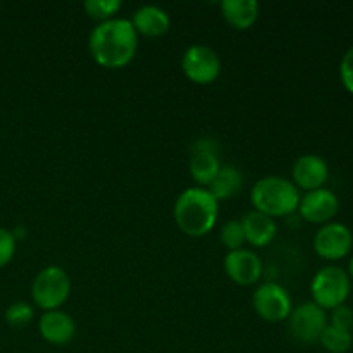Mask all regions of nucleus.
Returning a JSON list of instances; mask_svg holds the SVG:
<instances>
[{"label": "nucleus", "instance_id": "4468645a", "mask_svg": "<svg viewBox=\"0 0 353 353\" xmlns=\"http://www.w3.org/2000/svg\"><path fill=\"white\" fill-rule=\"evenodd\" d=\"M38 331L47 343L62 347L74 338L76 324L68 312L48 310L38 321Z\"/></svg>", "mask_w": 353, "mask_h": 353}, {"label": "nucleus", "instance_id": "4be33fe9", "mask_svg": "<svg viewBox=\"0 0 353 353\" xmlns=\"http://www.w3.org/2000/svg\"><path fill=\"white\" fill-rule=\"evenodd\" d=\"M33 307L26 302H16L6 310V321L12 327H23L33 321Z\"/></svg>", "mask_w": 353, "mask_h": 353}, {"label": "nucleus", "instance_id": "1a4fd4ad", "mask_svg": "<svg viewBox=\"0 0 353 353\" xmlns=\"http://www.w3.org/2000/svg\"><path fill=\"white\" fill-rule=\"evenodd\" d=\"M353 234L350 228L341 223H327L321 226L314 236V250L326 261H340L350 254Z\"/></svg>", "mask_w": 353, "mask_h": 353}, {"label": "nucleus", "instance_id": "dca6fc26", "mask_svg": "<svg viewBox=\"0 0 353 353\" xmlns=\"http://www.w3.org/2000/svg\"><path fill=\"white\" fill-rule=\"evenodd\" d=\"M130 21L137 33L145 34V37H161L171 26L169 14L159 6L138 7Z\"/></svg>", "mask_w": 353, "mask_h": 353}, {"label": "nucleus", "instance_id": "7ed1b4c3", "mask_svg": "<svg viewBox=\"0 0 353 353\" xmlns=\"http://www.w3.org/2000/svg\"><path fill=\"white\" fill-rule=\"evenodd\" d=\"M250 200L255 210L269 217H286L299 210L300 192L283 176H265L254 183Z\"/></svg>", "mask_w": 353, "mask_h": 353}, {"label": "nucleus", "instance_id": "2eb2a0df", "mask_svg": "<svg viewBox=\"0 0 353 353\" xmlns=\"http://www.w3.org/2000/svg\"><path fill=\"white\" fill-rule=\"evenodd\" d=\"M241 228H243L245 241L250 243L252 247H265L271 243L276 236V221L272 217L265 216V214L259 212V210H250L245 214L243 219H240Z\"/></svg>", "mask_w": 353, "mask_h": 353}, {"label": "nucleus", "instance_id": "f3484780", "mask_svg": "<svg viewBox=\"0 0 353 353\" xmlns=\"http://www.w3.org/2000/svg\"><path fill=\"white\" fill-rule=\"evenodd\" d=\"M221 12L228 24L236 30H248L254 26L259 17V2L257 0H223Z\"/></svg>", "mask_w": 353, "mask_h": 353}, {"label": "nucleus", "instance_id": "b1692460", "mask_svg": "<svg viewBox=\"0 0 353 353\" xmlns=\"http://www.w3.org/2000/svg\"><path fill=\"white\" fill-rule=\"evenodd\" d=\"M340 78L345 88L353 95V47L345 52L340 62Z\"/></svg>", "mask_w": 353, "mask_h": 353}, {"label": "nucleus", "instance_id": "9d476101", "mask_svg": "<svg viewBox=\"0 0 353 353\" xmlns=\"http://www.w3.org/2000/svg\"><path fill=\"white\" fill-rule=\"evenodd\" d=\"M219 145L212 138H199L192 145V154H190V174L195 179V183L202 188L212 183L216 174L221 169Z\"/></svg>", "mask_w": 353, "mask_h": 353}, {"label": "nucleus", "instance_id": "423d86ee", "mask_svg": "<svg viewBox=\"0 0 353 353\" xmlns=\"http://www.w3.org/2000/svg\"><path fill=\"white\" fill-rule=\"evenodd\" d=\"M290 333L303 345H314L321 340L327 327V314L314 302H303L292 310L288 317Z\"/></svg>", "mask_w": 353, "mask_h": 353}, {"label": "nucleus", "instance_id": "f257e3e1", "mask_svg": "<svg viewBox=\"0 0 353 353\" xmlns=\"http://www.w3.org/2000/svg\"><path fill=\"white\" fill-rule=\"evenodd\" d=\"M90 55L107 69H119L130 64L138 50V33L130 19L112 17L99 23L88 38Z\"/></svg>", "mask_w": 353, "mask_h": 353}, {"label": "nucleus", "instance_id": "0eeeda50", "mask_svg": "<svg viewBox=\"0 0 353 353\" xmlns=\"http://www.w3.org/2000/svg\"><path fill=\"white\" fill-rule=\"evenodd\" d=\"M252 305L268 323H281L292 314V296L278 283H264L252 295Z\"/></svg>", "mask_w": 353, "mask_h": 353}, {"label": "nucleus", "instance_id": "5701e85b", "mask_svg": "<svg viewBox=\"0 0 353 353\" xmlns=\"http://www.w3.org/2000/svg\"><path fill=\"white\" fill-rule=\"evenodd\" d=\"M16 254V238L12 231L0 228V268L9 264Z\"/></svg>", "mask_w": 353, "mask_h": 353}, {"label": "nucleus", "instance_id": "a878e982", "mask_svg": "<svg viewBox=\"0 0 353 353\" xmlns=\"http://www.w3.org/2000/svg\"><path fill=\"white\" fill-rule=\"evenodd\" d=\"M348 276H350V279H353V257L348 262Z\"/></svg>", "mask_w": 353, "mask_h": 353}, {"label": "nucleus", "instance_id": "393cba45", "mask_svg": "<svg viewBox=\"0 0 353 353\" xmlns=\"http://www.w3.org/2000/svg\"><path fill=\"white\" fill-rule=\"evenodd\" d=\"M331 326L341 327V330L352 331L353 327V310L347 305H340L336 309H333V314H331Z\"/></svg>", "mask_w": 353, "mask_h": 353}, {"label": "nucleus", "instance_id": "ddd939ff", "mask_svg": "<svg viewBox=\"0 0 353 353\" xmlns=\"http://www.w3.org/2000/svg\"><path fill=\"white\" fill-rule=\"evenodd\" d=\"M293 185L305 192L324 188L327 178H330V168L327 162L321 155L305 154L300 155L295 161L292 169Z\"/></svg>", "mask_w": 353, "mask_h": 353}, {"label": "nucleus", "instance_id": "aec40b11", "mask_svg": "<svg viewBox=\"0 0 353 353\" xmlns=\"http://www.w3.org/2000/svg\"><path fill=\"white\" fill-rule=\"evenodd\" d=\"M83 7L92 19L103 23V21L116 17L117 10L123 7V2L121 0H86Z\"/></svg>", "mask_w": 353, "mask_h": 353}, {"label": "nucleus", "instance_id": "412c9836", "mask_svg": "<svg viewBox=\"0 0 353 353\" xmlns=\"http://www.w3.org/2000/svg\"><path fill=\"white\" fill-rule=\"evenodd\" d=\"M219 236L224 247L228 248V252L243 248L245 234L240 221H228V223H224L223 226H221Z\"/></svg>", "mask_w": 353, "mask_h": 353}, {"label": "nucleus", "instance_id": "a211bd4d", "mask_svg": "<svg viewBox=\"0 0 353 353\" xmlns=\"http://www.w3.org/2000/svg\"><path fill=\"white\" fill-rule=\"evenodd\" d=\"M241 185H243V176L234 165H221L219 172L212 179V183L207 186V190L219 202V200H226L236 195Z\"/></svg>", "mask_w": 353, "mask_h": 353}, {"label": "nucleus", "instance_id": "f03ea898", "mask_svg": "<svg viewBox=\"0 0 353 353\" xmlns=\"http://www.w3.org/2000/svg\"><path fill=\"white\" fill-rule=\"evenodd\" d=\"M174 221L179 230L193 238L205 236L216 226L219 202L202 186L183 190L174 202Z\"/></svg>", "mask_w": 353, "mask_h": 353}, {"label": "nucleus", "instance_id": "6ab92c4d", "mask_svg": "<svg viewBox=\"0 0 353 353\" xmlns=\"http://www.w3.org/2000/svg\"><path fill=\"white\" fill-rule=\"evenodd\" d=\"M319 343L330 353H347L353 345V336L350 331L327 324Z\"/></svg>", "mask_w": 353, "mask_h": 353}, {"label": "nucleus", "instance_id": "9b49d317", "mask_svg": "<svg viewBox=\"0 0 353 353\" xmlns=\"http://www.w3.org/2000/svg\"><path fill=\"white\" fill-rule=\"evenodd\" d=\"M340 210V200L331 190L319 188L305 192L300 196V217L312 224H327L334 219Z\"/></svg>", "mask_w": 353, "mask_h": 353}, {"label": "nucleus", "instance_id": "39448f33", "mask_svg": "<svg viewBox=\"0 0 353 353\" xmlns=\"http://www.w3.org/2000/svg\"><path fill=\"white\" fill-rule=\"evenodd\" d=\"M71 293V279L59 265H48L34 276L31 283V299L45 312L59 310Z\"/></svg>", "mask_w": 353, "mask_h": 353}, {"label": "nucleus", "instance_id": "6e6552de", "mask_svg": "<svg viewBox=\"0 0 353 353\" xmlns=\"http://www.w3.org/2000/svg\"><path fill=\"white\" fill-rule=\"evenodd\" d=\"M181 69L190 81L196 85H209L219 76L221 59L214 48L207 45H192L181 57Z\"/></svg>", "mask_w": 353, "mask_h": 353}, {"label": "nucleus", "instance_id": "20e7f679", "mask_svg": "<svg viewBox=\"0 0 353 353\" xmlns=\"http://www.w3.org/2000/svg\"><path fill=\"white\" fill-rule=\"evenodd\" d=\"M352 292V279L345 269L326 265L319 269L310 283V293L316 305L324 310H333L345 305Z\"/></svg>", "mask_w": 353, "mask_h": 353}, {"label": "nucleus", "instance_id": "f8f14e48", "mask_svg": "<svg viewBox=\"0 0 353 353\" xmlns=\"http://www.w3.org/2000/svg\"><path fill=\"white\" fill-rule=\"evenodd\" d=\"M224 271L231 281L238 285L250 286L261 279L262 276V261L254 250L238 248V250L228 252L224 257Z\"/></svg>", "mask_w": 353, "mask_h": 353}]
</instances>
